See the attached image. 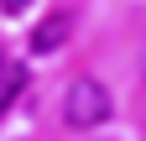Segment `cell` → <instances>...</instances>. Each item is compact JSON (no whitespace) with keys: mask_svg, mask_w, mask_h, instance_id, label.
Here are the masks:
<instances>
[{"mask_svg":"<svg viewBox=\"0 0 146 141\" xmlns=\"http://www.w3.org/2000/svg\"><path fill=\"white\" fill-rule=\"evenodd\" d=\"M110 115H115V99H110V89H104L94 73H84V78L68 84V94H63V120H68L73 131H94V126H104Z\"/></svg>","mask_w":146,"mask_h":141,"instance_id":"6da1fadb","label":"cell"},{"mask_svg":"<svg viewBox=\"0 0 146 141\" xmlns=\"http://www.w3.org/2000/svg\"><path fill=\"white\" fill-rule=\"evenodd\" d=\"M0 11H5V16H26V11H31V0H0Z\"/></svg>","mask_w":146,"mask_h":141,"instance_id":"3957f363","label":"cell"},{"mask_svg":"<svg viewBox=\"0 0 146 141\" xmlns=\"http://www.w3.org/2000/svg\"><path fill=\"white\" fill-rule=\"evenodd\" d=\"M68 31H73V16H68V11H52L47 21H42V26L31 31V52H36V58H47V52H58V47L68 42Z\"/></svg>","mask_w":146,"mask_h":141,"instance_id":"7a4b0ae2","label":"cell"},{"mask_svg":"<svg viewBox=\"0 0 146 141\" xmlns=\"http://www.w3.org/2000/svg\"><path fill=\"white\" fill-rule=\"evenodd\" d=\"M5 73H11V63H5V52H0V78H5Z\"/></svg>","mask_w":146,"mask_h":141,"instance_id":"277c9868","label":"cell"}]
</instances>
